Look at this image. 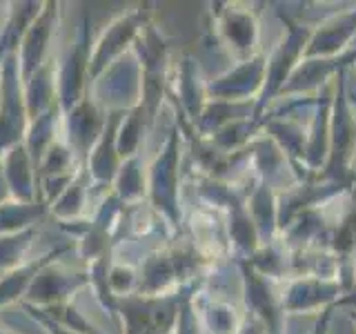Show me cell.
<instances>
[{"instance_id":"24","label":"cell","mask_w":356,"mask_h":334,"mask_svg":"<svg viewBox=\"0 0 356 334\" xmlns=\"http://www.w3.org/2000/svg\"><path fill=\"white\" fill-rule=\"evenodd\" d=\"M103 192H107V189L94 187L85 172V167H83L81 174L72 181V185L49 205V216L56 223H70V221H78V218H87L96 205V198Z\"/></svg>"},{"instance_id":"9","label":"cell","mask_w":356,"mask_h":334,"mask_svg":"<svg viewBox=\"0 0 356 334\" xmlns=\"http://www.w3.org/2000/svg\"><path fill=\"white\" fill-rule=\"evenodd\" d=\"M140 65L134 51L122 56L111 67L89 83L87 94L94 103L109 114V111H129L140 103Z\"/></svg>"},{"instance_id":"27","label":"cell","mask_w":356,"mask_h":334,"mask_svg":"<svg viewBox=\"0 0 356 334\" xmlns=\"http://www.w3.org/2000/svg\"><path fill=\"white\" fill-rule=\"evenodd\" d=\"M25 103L29 120L38 118L49 107L58 105V96H56V56L49 63H44L29 81H25Z\"/></svg>"},{"instance_id":"23","label":"cell","mask_w":356,"mask_h":334,"mask_svg":"<svg viewBox=\"0 0 356 334\" xmlns=\"http://www.w3.org/2000/svg\"><path fill=\"white\" fill-rule=\"evenodd\" d=\"M194 308L200 321V328L205 334H241L245 326V312H241L229 301L216 294L205 292L200 287L194 294Z\"/></svg>"},{"instance_id":"37","label":"cell","mask_w":356,"mask_h":334,"mask_svg":"<svg viewBox=\"0 0 356 334\" xmlns=\"http://www.w3.org/2000/svg\"><path fill=\"white\" fill-rule=\"evenodd\" d=\"M11 198V192H9V185H7V178H5V172H3V165H0V205L5 203V200Z\"/></svg>"},{"instance_id":"19","label":"cell","mask_w":356,"mask_h":334,"mask_svg":"<svg viewBox=\"0 0 356 334\" xmlns=\"http://www.w3.org/2000/svg\"><path fill=\"white\" fill-rule=\"evenodd\" d=\"M127 111H109L105 129L100 134L98 143L94 145V150L89 152L87 161H85V172L89 176L94 187L100 189H111L114 185V178L120 170V156L116 150V134L120 127V120Z\"/></svg>"},{"instance_id":"28","label":"cell","mask_w":356,"mask_h":334,"mask_svg":"<svg viewBox=\"0 0 356 334\" xmlns=\"http://www.w3.org/2000/svg\"><path fill=\"white\" fill-rule=\"evenodd\" d=\"M60 122H63V111L60 105H54L49 107L44 114H40L38 118L29 120V127L25 134V148L31 156V161L36 163V170H38V163L44 156L51 145L60 138Z\"/></svg>"},{"instance_id":"21","label":"cell","mask_w":356,"mask_h":334,"mask_svg":"<svg viewBox=\"0 0 356 334\" xmlns=\"http://www.w3.org/2000/svg\"><path fill=\"white\" fill-rule=\"evenodd\" d=\"M327 214H330V203H327ZM325 248L341 263L356 261V187L339 198L337 212L330 214Z\"/></svg>"},{"instance_id":"13","label":"cell","mask_w":356,"mask_h":334,"mask_svg":"<svg viewBox=\"0 0 356 334\" xmlns=\"http://www.w3.org/2000/svg\"><path fill=\"white\" fill-rule=\"evenodd\" d=\"M60 18H63V5L58 0H47V3H42V9L36 16V20L27 27L16 51L22 83L29 81L44 63H49L56 56L54 42L60 29Z\"/></svg>"},{"instance_id":"34","label":"cell","mask_w":356,"mask_h":334,"mask_svg":"<svg viewBox=\"0 0 356 334\" xmlns=\"http://www.w3.org/2000/svg\"><path fill=\"white\" fill-rule=\"evenodd\" d=\"M20 310L25 312V315L33 321V323H38L40 326V330L44 332V334H78V332H74V330H67V328H63V326H58L56 321H51V319H47L42 315L40 310H36L33 305H27V303H20Z\"/></svg>"},{"instance_id":"31","label":"cell","mask_w":356,"mask_h":334,"mask_svg":"<svg viewBox=\"0 0 356 334\" xmlns=\"http://www.w3.org/2000/svg\"><path fill=\"white\" fill-rule=\"evenodd\" d=\"M38 237H40V228L22 230L16 234H3L0 237V276L33 259L31 252Z\"/></svg>"},{"instance_id":"22","label":"cell","mask_w":356,"mask_h":334,"mask_svg":"<svg viewBox=\"0 0 356 334\" xmlns=\"http://www.w3.org/2000/svg\"><path fill=\"white\" fill-rule=\"evenodd\" d=\"M0 165H3L11 198L20 200V203H36V200H40L36 163L31 161L25 143L9 148L0 156Z\"/></svg>"},{"instance_id":"6","label":"cell","mask_w":356,"mask_h":334,"mask_svg":"<svg viewBox=\"0 0 356 334\" xmlns=\"http://www.w3.org/2000/svg\"><path fill=\"white\" fill-rule=\"evenodd\" d=\"M92 45V20H89V14H85L76 38L56 54V96H58L63 114L87 96Z\"/></svg>"},{"instance_id":"26","label":"cell","mask_w":356,"mask_h":334,"mask_svg":"<svg viewBox=\"0 0 356 334\" xmlns=\"http://www.w3.org/2000/svg\"><path fill=\"white\" fill-rule=\"evenodd\" d=\"M152 127H154V120L149 118V114L145 111L143 105H136L122 116L118 134H116V150H118L120 161L131 159V156L145 152V141H147Z\"/></svg>"},{"instance_id":"11","label":"cell","mask_w":356,"mask_h":334,"mask_svg":"<svg viewBox=\"0 0 356 334\" xmlns=\"http://www.w3.org/2000/svg\"><path fill=\"white\" fill-rule=\"evenodd\" d=\"M276 283L285 317L314 315V312L321 315L327 308L337 305L339 299L348 292V285L337 276H292Z\"/></svg>"},{"instance_id":"5","label":"cell","mask_w":356,"mask_h":334,"mask_svg":"<svg viewBox=\"0 0 356 334\" xmlns=\"http://www.w3.org/2000/svg\"><path fill=\"white\" fill-rule=\"evenodd\" d=\"M134 56L140 65V103L149 118L156 122L159 109L167 98V87H170L172 65H170V42L163 36V31L156 27V22H147L140 36L134 42Z\"/></svg>"},{"instance_id":"1","label":"cell","mask_w":356,"mask_h":334,"mask_svg":"<svg viewBox=\"0 0 356 334\" xmlns=\"http://www.w3.org/2000/svg\"><path fill=\"white\" fill-rule=\"evenodd\" d=\"M309 178L339 196L356 187V107L348 89V70L334 81L327 161L318 174Z\"/></svg>"},{"instance_id":"36","label":"cell","mask_w":356,"mask_h":334,"mask_svg":"<svg viewBox=\"0 0 356 334\" xmlns=\"http://www.w3.org/2000/svg\"><path fill=\"white\" fill-rule=\"evenodd\" d=\"M334 308H327L325 312H321L316 323H314V328H312L309 334H330V323H332V317H334Z\"/></svg>"},{"instance_id":"32","label":"cell","mask_w":356,"mask_h":334,"mask_svg":"<svg viewBox=\"0 0 356 334\" xmlns=\"http://www.w3.org/2000/svg\"><path fill=\"white\" fill-rule=\"evenodd\" d=\"M207 276H209V274H207ZM207 276H205V278H200V281H194V283L185 285V289H183V299H181V305H178V315H176V323H174L172 334H205L203 328H200V321H198L196 308H194V294L198 292L200 287L205 285Z\"/></svg>"},{"instance_id":"7","label":"cell","mask_w":356,"mask_h":334,"mask_svg":"<svg viewBox=\"0 0 356 334\" xmlns=\"http://www.w3.org/2000/svg\"><path fill=\"white\" fill-rule=\"evenodd\" d=\"M154 9L149 3L136 5L131 9L120 11L111 18L109 25L100 31V36L92 45V56H89V83L103 74L122 56H127L134 49V42L140 36L147 22L154 18Z\"/></svg>"},{"instance_id":"10","label":"cell","mask_w":356,"mask_h":334,"mask_svg":"<svg viewBox=\"0 0 356 334\" xmlns=\"http://www.w3.org/2000/svg\"><path fill=\"white\" fill-rule=\"evenodd\" d=\"M183 289L176 294L156 299L138 294L118 299L116 315L122 326V334H172Z\"/></svg>"},{"instance_id":"40","label":"cell","mask_w":356,"mask_h":334,"mask_svg":"<svg viewBox=\"0 0 356 334\" xmlns=\"http://www.w3.org/2000/svg\"><path fill=\"white\" fill-rule=\"evenodd\" d=\"M0 334H11L9 330H5V328H0Z\"/></svg>"},{"instance_id":"3","label":"cell","mask_w":356,"mask_h":334,"mask_svg":"<svg viewBox=\"0 0 356 334\" xmlns=\"http://www.w3.org/2000/svg\"><path fill=\"white\" fill-rule=\"evenodd\" d=\"M211 33L232 63L250 61L263 54L261 11L250 3H216L209 9Z\"/></svg>"},{"instance_id":"14","label":"cell","mask_w":356,"mask_h":334,"mask_svg":"<svg viewBox=\"0 0 356 334\" xmlns=\"http://www.w3.org/2000/svg\"><path fill=\"white\" fill-rule=\"evenodd\" d=\"M265 51L250 61L234 63L227 72L207 81V100L218 103H254L265 85Z\"/></svg>"},{"instance_id":"18","label":"cell","mask_w":356,"mask_h":334,"mask_svg":"<svg viewBox=\"0 0 356 334\" xmlns=\"http://www.w3.org/2000/svg\"><path fill=\"white\" fill-rule=\"evenodd\" d=\"M105 122H107V114L89 98V94L81 103H76L70 111L63 114L60 138L70 145L72 152L76 154V159L83 163V167H85L89 152L94 150L100 134H103Z\"/></svg>"},{"instance_id":"15","label":"cell","mask_w":356,"mask_h":334,"mask_svg":"<svg viewBox=\"0 0 356 334\" xmlns=\"http://www.w3.org/2000/svg\"><path fill=\"white\" fill-rule=\"evenodd\" d=\"M89 287V270H72L63 261L44 265L31 281L25 301L33 308H51L60 303H72L81 289Z\"/></svg>"},{"instance_id":"41","label":"cell","mask_w":356,"mask_h":334,"mask_svg":"<svg viewBox=\"0 0 356 334\" xmlns=\"http://www.w3.org/2000/svg\"><path fill=\"white\" fill-rule=\"evenodd\" d=\"M352 67H354V70H356V63H354V65H352Z\"/></svg>"},{"instance_id":"17","label":"cell","mask_w":356,"mask_h":334,"mask_svg":"<svg viewBox=\"0 0 356 334\" xmlns=\"http://www.w3.org/2000/svg\"><path fill=\"white\" fill-rule=\"evenodd\" d=\"M356 47V5L312 25L305 58H337Z\"/></svg>"},{"instance_id":"38","label":"cell","mask_w":356,"mask_h":334,"mask_svg":"<svg viewBox=\"0 0 356 334\" xmlns=\"http://www.w3.org/2000/svg\"><path fill=\"white\" fill-rule=\"evenodd\" d=\"M7 11H9V3H0V22L5 20V16H7Z\"/></svg>"},{"instance_id":"35","label":"cell","mask_w":356,"mask_h":334,"mask_svg":"<svg viewBox=\"0 0 356 334\" xmlns=\"http://www.w3.org/2000/svg\"><path fill=\"white\" fill-rule=\"evenodd\" d=\"M337 310H348V312H356V265H354V278H352V285L348 287V292H345L339 303L334 305Z\"/></svg>"},{"instance_id":"2","label":"cell","mask_w":356,"mask_h":334,"mask_svg":"<svg viewBox=\"0 0 356 334\" xmlns=\"http://www.w3.org/2000/svg\"><path fill=\"white\" fill-rule=\"evenodd\" d=\"M181 132L167 134L159 154L147 163V205L161 216V221L174 234L183 232V198H181Z\"/></svg>"},{"instance_id":"12","label":"cell","mask_w":356,"mask_h":334,"mask_svg":"<svg viewBox=\"0 0 356 334\" xmlns=\"http://www.w3.org/2000/svg\"><path fill=\"white\" fill-rule=\"evenodd\" d=\"M241 270V289L245 315L254 319L265 334H285V312L278 296V283L259 274L248 261H236Z\"/></svg>"},{"instance_id":"30","label":"cell","mask_w":356,"mask_h":334,"mask_svg":"<svg viewBox=\"0 0 356 334\" xmlns=\"http://www.w3.org/2000/svg\"><path fill=\"white\" fill-rule=\"evenodd\" d=\"M49 216V205L36 200V203H20V200L9 198L0 205V237L3 234H16L22 230L38 228Z\"/></svg>"},{"instance_id":"25","label":"cell","mask_w":356,"mask_h":334,"mask_svg":"<svg viewBox=\"0 0 356 334\" xmlns=\"http://www.w3.org/2000/svg\"><path fill=\"white\" fill-rule=\"evenodd\" d=\"M147 163L149 161H145V152L120 163L111 189L125 205L143 203L145 196H147Z\"/></svg>"},{"instance_id":"29","label":"cell","mask_w":356,"mask_h":334,"mask_svg":"<svg viewBox=\"0 0 356 334\" xmlns=\"http://www.w3.org/2000/svg\"><path fill=\"white\" fill-rule=\"evenodd\" d=\"M42 3H9L5 20L0 22V58L5 54L18 51V45L27 27L40 14Z\"/></svg>"},{"instance_id":"33","label":"cell","mask_w":356,"mask_h":334,"mask_svg":"<svg viewBox=\"0 0 356 334\" xmlns=\"http://www.w3.org/2000/svg\"><path fill=\"white\" fill-rule=\"evenodd\" d=\"M107 285H109V292L116 299L134 296L138 289V267L131 263L111 259L107 267Z\"/></svg>"},{"instance_id":"16","label":"cell","mask_w":356,"mask_h":334,"mask_svg":"<svg viewBox=\"0 0 356 334\" xmlns=\"http://www.w3.org/2000/svg\"><path fill=\"white\" fill-rule=\"evenodd\" d=\"M167 100L176 114H181L189 125H196L207 105V81L200 74V65L194 56H183L172 70Z\"/></svg>"},{"instance_id":"8","label":"cell","mask_w":356,"mask_h":334,"mask_svg":"<svg viewBox=\"0 0 356 334\" xmlns=\"http://www.w3.org/2000/svg\"><path fill=\"white\" fill-rule=\"evenodd\" d=\"M29 114L25 103V83L20 76L18 54L0 58V156L25 141Z\"/></svg>"},{"instance_id":"20","label":"cell","mask_w":356,"mask_h":334,"mask_svg":"<svg viewBox=\"0 0 356 334\" xmlns=\"http://www.w3.org/2000/svg\"><path fill=\"white\" fill-rule=\"evenodd\" d=\"M76 252V241L67 239L60 245H54L51 250H47L44 254L33 256L31 261L22 263L16 270H11L7 274L0 276V310H5L9 305H20L25 301V294L31 285V281L36 278V274L42 270L44 265H49L54 261H63L67 254Z\"/></svg>"},{"instance_id":"39","label":"cell","mask_w":356,"mask_h":334,"mask_svg":"<svg viewBox=\"0 0 356 334\" xmlns=\"http://www.w3.org/2000/svg\"><path fill=\"white\" fill-rule=\"evenodd\" d=\"M348 315H350V321H352V326L356 330V312H348Z\"/></svg>"},{"instance_id":"4","label":"cell","mask_w":356,"mask_h":334,"mask_svg":"<svg viewBox=\"0 0 356 334\" xmlns=\"http://www.w3.org/2000/svg\"><path fill=\"white\" fill-rule=\"evenodd\" d=\"M285 22V33L276 40V45L265 51V85L263 92L254 105V116L261 118L274 100L281 94V89L289 81V76L294 74V70L300 65V61L305 58V49L309 42L312 25L309 22L292 20L289 16H281Z\"/></svg>"}]
</instances>
